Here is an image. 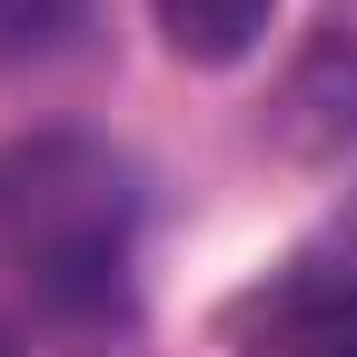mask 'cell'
<instances>
[{
  "instance_id": "cell-1",
  "label": "cell",
  "mask_w": 357,
  "mask_h": 357,
  "mask_svg": "<svg viewBox=\"0 0 357 357\" xmlns=\"http://www.w3.org/2000/svg\"><path fill=\"white\" fill-rule=\"evenodd\" d=\"M129 238H139V189L129 159L100 139H20L0 149V268L50 318H109L129 288Z\"/></svg>"
},
{
  "instance_id": "cell-2",
  "label": "cell",
  "mask_w": 357,
  "mask_h": 357,
  "mask_svg": "<svg viewBox=\"0 0 357 357\" xmlns=\"http://www.w3.org/2000/svg\"><path fill=\"white\" fill-rule=\"evenodd\" d=\"M238 357H357V229H328L268 288H248Z\"/></svg>"
},
{
  "instance_id": "cell-3",
  "label": "cell",
  "mask_w": 357,
  "mask_h": 357,
  "mask_svg": "<svg viewBox=\"0 0 357 357\" xmlns=\"http://www.w3.org/2000/svg\"><path fill=\"white\" fill-rule=\"evenodd\" d=\"M149 10H159V30H169L178 60L229 70V60L258 50V30H268V10H278V0H149Z\"/></svg>"
},
{
  "instance_id": "cell-4",
  "label": "cell",
  "mask_w": 357,
  "mask_h": 357,
  "mask_svg": "<svg viewBox=\"0 0 357 357\" xmlns=\"http://www.w3.org/2000/svg\"><path fill=\"white\" fill-rule=\"evenodd\" d=\"M89 20V0H0V60H50Z\"/></svg>"
}]
</instances>
